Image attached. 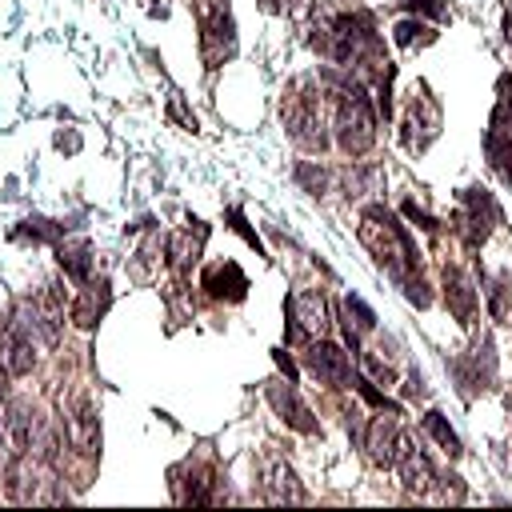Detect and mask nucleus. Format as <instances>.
<instances>
[{
    "instance_id": "a211bd4d",
    "label": "nucleus",
    "mask_w": 512,
    "mask_h": 512,
    "mask_svg": "<svg viewBox=\"0 0 512 512\" xmlns=\"http://www.w3.org/2000/svg\"><path fill=\"white\" fill-rule=\"evenodd\" d=\"M268 400L276 404L280 420H288V424H292V428H300V432H316L312 412H308V408L296 400V392H292V388H288V392H284V388H272V392H268Z\"/></svg>"
},
{
    "instance_id": "7c9ffc66",
    "label": "nucleus",
    "mask_w": 512,
    "mask_h": 512,
    "mask_svg": "<svg viewBox=\"0 0 512 512\" xmlns=\"http://www.w3.org/2000/svg\"><path fill=\"white\" fill-rule=\"evenodd\" d=\"M0 460H4V456H0Z\"/></svg>"
},
{
    "instance_id": "2eb2a0df",
    "label": "nucleus",
    "mask_w": 512,
    "mask_h": 512,
    "mask_svg": "<svg viewBox=\"0 0 512 512\" xmlns=\"http://www.w3.org/2000/svg\"><path fill=\"white\" fill-rule=\"evenodd\" d=\"M56 260L80 284L92 276V244L88 240H64V244H56Z\"/></svg>"
},
{
    "instance_id": "393cba45",
    "label": "nucleus",
    "mask_w": 512,
    "mask_h": 512,
    "mask_svg": "<svg viewBox=\"0 0 512 512\" xmlns=\"http://www.w3.org/2000/svg\"><path fill=\"white\" fill-rule=\"evenodd\" d=\"M296 180H300V184H308L312 192H320V188H324V172H316L312 164H300V168H296Z\"/></svg>"
},
{
    "instance_id": "dca6fc26",
    "label": "nucleus",
    "mask_w": 512,
    "mask_h": 512,
    "mask_svg": "<svg viewBox=\"0 0 512 512\" xmlns=\"http://www.w3.org/2000/svg\"><path fill=\"white\" fill-rule=\"evenodd\" d=\"M444 296H448V304H452V312H456V320H472V308H476V288L468 284V276L464 272H456V268H448L444 272Z\"/></svg>"
},
{
    "instance_id": "0eeeda50",
    "label": "nucleus",
    "mask_w": 512,
    "mask_h": 512,
    "mask_svg": "<svg viewBox=\"0 0 512 512\" xmlns=\"http://www.w3.org/2000/svg\"><path fill=\"white\" fill-rule=\"evenodd\" d=\"M32 364H36V356H32V336L16 324V320H0V368L8 372V376H24V372H32Z\"/></svg>"
},
{
    "instance_id": "b1692460",
    "label": "nucleus",
    "mask_w": 512,
    "mask_h": 512,
    "mask_svg": "<svg viewBox=\"0 0 512 512\" xmlns=\"http://www.w3.org/2000/svg\"><path fill=\"white\" fill-rule=\"evenodd\" d=\"M228 220H232V228H236V232H240V236H244V240H248V244H252V248L260 252V240H256V232L248 228V220H244V212H240V208H232V212H228Z\"/></svg>"
},
{
    "instance_id": "a878e982",
    "label": "nucleus",
    "mask_w": 512,
    "mask_h": 512,
    "mask_svg": "<svg viewBox=\"0 0 512 512\" xmlns=\"http://www.w3.org/2000/svg\"><path fill=\"white\" fill-rule=\"evenodd\" d=\"M404 216H412V220H416V224H420V228H428V232H432V228H436V220H432V216H428V212H420V208H416V204H412V200H408V204H404Z\"/></svg>"
},
{
    "instance_id": "6ab92c4d",
    "label": "nucleus",
    "mask_w": 512,
    "mask_h": 512,
    "mask_svg": "<svg viewBox=\"0 0 512 512\" xmlns=\"http://www.w3.org/2000/svg\"><path fill=\"white\" fill-rule=\"evenodd\" d=\"M340 312H344V332H348V344H352V352H356V336L376 328V312H372V308H368L360 296H344Z\"/></svg>"
},
{
    "instance_id": "cd10ccee",
    "label": "nucleus",
    "mask_w": 512,
    "mask_h": 512,
    "mask_svg": "<svg viewBox=\"0 0 512 512\" xmlns=\"http://www.w3.org/2000/svg\"><path fill=\"white\" fill-rule=\"evenodd\" d=\"M276 364H280V368H284V372H288V380H292V376H296V368H292V360H288V356H284V352H276Z\"/></svg>"
},
{
    "instance_id": "4468645a",
    "label": "nucleus",
    "mask_w": 512,
    "mask_h": 512,
    "mask_svg": "<svg viewBox=\"0 0 512 512\" xmlns=\"http://www.w3.org/2000/svg\"><path fill=\"white\" fill-rule=\"evenodd\" d=\"M400 444H404V436L396 432V424L384 420V416H376L372 428H368V456H372V464H384V468L396 464Z\"/></svg>"
},
{
    "instance_id": "412c9836",
    "label": "nucleus",
    "mask_w": 512,
    "mask_h": 512,
    "mask_svg": "<svg viewBox=\"0 0 512 512\" xmlns=\"http://www.w3.org/2000/svg\"><path fill=\"white\" fill-rule=\"evenodd\" d=\"M424 428H428V436H432L448 456H460V440H456V432L448 428V420H444L440 412H428V416H424Z\"/></svg>"
},
{
    "instance_id": "bb28decb",
    "label": "nucleus",
    "mask_w": 512,
    "mask_h": 512,
    "mask_svg": "<svg viewBox=\"0 0 512 512\" xmlns=\"http://www.w3.org/2000/svg\"><path fill=\"white\" fill-rule=\"evenodd\" d=\"M408 8H420V12H428V16H440V12H444L440 0H408Z\"/></svg>"
},
{
    "instance_id": "c85d7f7f",
    "label": "nucleus",
    "mask_w": 512,
    "mask_h": 512,
    "mask_svg": "<svg viewBox=\"0 0 512 512\" xmlns=\"http://www.w3.org/2000/svg\"><path fill=\"white\" fill-rule=\"evenodd\" d=\"M508 28H512V0H508Z\"/></svg>"
},
{
    "instance_id": "f8f14e48",
    "label": "nucleus",
    "mask_w": 512,
    "mask_h": 512,
    "mask_svg": "<svg viewBox=\"0 0 512 512\" xmlns=\"http://www.w3.org/2000/svg\"><path fill=\"white\" fill-rule=\"evenodd\" d=\"M204 288H208V296H216V300H244L248 276H244L232 260H220V264H212V268L204 272Z\"/></svg>"
},
{
    "instance_id": "f03ea898",
    "label": "nucleus",
    "mask_w": 512,
    "mask_h": 512,
    "mask_svg": "<svg viewBox=\"0 0 512 512\" xmlns=\"http://www.w3.org/2000/svg\"><path fill=\"white\" fill-rule=\"evenodd\" d=\"M280 116H284V128H288V136L296 144H304L312 152L328 144V136H324V104H320V92L312 88V80H296L292 84Z\"/></svg>"
},
{
    "instance_id": "20e7f679",
    "label": "nucleus",
    "mask_w": 512,
    "mask_h": 512,
    "mask_svg": "<svg viewBox=\"0 0 512 512\" xmlns=\"http://www.w3.org/2000/svg\"><path fill=\"white\" fill-rule=\"evenodd\" d=\"M192 4H196V20H200V56L208 68H220L236 48L228 0H192Z\"/></svg>"
},
{
    "instance_id": "39448f33",
    "label": "nucleus",
    "mask_w": 512,
    "mask_h": 512,
    "mask_svg": "<svg viewBox=\"0 0 512 512\" xmlns=\"http://www.w3.org/2000/svg\"><path fill=\"white\" fill-rule=\"evenodd\" d=\"M284 316H288V340H312V336H324L328 332V300L324 292L308 288V292H296L284 300Z\"/></svg>"
},
{
    "instance_id": "ddd939ff",
    "label": "nucleus",
    "mask_w": 512,
    "mask_h": 512,
    "mask_svg": "<svg viewBox=\"0 0 512 512\" xmlns=\"http://www.w3.org/2000/svg\"><path fill=\"white\" fill-rule=\"evenodd\" d=\"M264 500H272V504H296V500H304V488H300V480H296V472L284 464V460H268L264 464Z\"/></svg>"
},
{
    "instance_id": "5701e85b",
    "label": "nucleus",
    "mask_w": 512,
    "mask_h": 512,
    "mask_svg": "<svg viewBox=\"0 0 512 512\" xmlns=\"http://www.w3.org/2000/svg\"><path fill=\"white\" fill-rule=\"evenodd\" d=\"M64 232V224H56V220H24L12 236L16 240H56Z\"/></svg>"
},
{
    "instance_id": "f3484780",
    "label": "nucleus",
    "mask_w": 512,
    "mask_h": 512,
    "mask_svg": "<svg viewBox=\"0 0 512 512\" xmlns=\"http://www.w3.org/2000/svg\"><path fill=\"white\" fill-rule=\"evenodd\" d=\"M204 236H208V228L196 220V228H184V232H176L172 236V244H168V252H172V268L176 272H184L196 256H200V248H204Z\"/></svg>"
},
{
    "instance_id": "c756f323",
    "label": "nucleus",
    "mask_w": 512,
    "mask_h": 512,
    "mask_svg": "<svg viewBox=\"0 0 512 512\" xmlns=\"http://www.w3.org/2000/svg\"><path fill=\"white\" fill-rule=\"evenodd\" d=\"M4 376H8V372H4V368H0V380H4ZM0 392H4V384H0Z\"/></svg>"
},
{
    "instance_id": "1a4fd4ad",
    "label": "nucleus",
    "mask_w": 512,
    "mask_h": 512,
    "mask_svg": "<svg viewBox=\"0 0 512 512\" xmlns=\"http://www.w3.org/2000/svg\"><path fill=\"white\" fill-rule=\"evenodd\" d=\"M108 304H112V288H108V280H84V288H80V296H76V304H72V320L80 324V328H96L100 324V316L108 312Z\"/></svg>"
},
{
    "instance_id": "6e6552de",
    "label": "nucleus",
    "mask_w": 512,
    "mask_h": 512,
    "mask_svg": "<svg viewBox=\"0 0 512 512\" xmlns=\"http://www.w3.org/2000/svg\"><path fill=\"white\" fill-rule=\"evenodd\" d=\"M304 360H308V368H312V372H316L324 384H348V380H352L348 352H344V348H336V344H328V340L312 344Z\"/></svg>"
},
{
    "instance_id": "423d86ee",
    "label": "nucleus",
    "mask_w": 512,
    "mask_h": 512,
    "mask_svg": "<svg viewBox=\"0 0 512 512\" xmlns=\"http://www.w3.org/2000/svg\"><path fill=\"white\" fill-rule=\"evenodd\" d=\"M16 324L28 332V336H36L40 344H56L60 340V324H64V312H60V304L48 296V292H40V296H28V300H20V308H16Z\"/></svg>"
},
{
    "instance_id": "f257e3e1",
    "label": "nucleus",
    "mask_w": 512,
    "mask_h": 512,
    "mask_svg": "<svg viewBox=\"0 0 512 512\" xmlns=\"http://www.w3.org/2000/svg\"><path fill=\"white\" fill-rule=\"evenodd\" d=\"M360 244L404 284V292L416 300V304H428V296L420 292L424 288V280L416 276L412 280V268H416V256H412V244H408V236H404V228L384 212V208H368L364 216H360Z\"/></svg>"
},
{
    "instance_id": "4be33fe9",
    "label": "nucleus",
    "mask_w": 512,
    "mask_h": 512,
    "mask_svg": "<svg viewBox=\"0 0 512 512\" xmlns=\"http://www.w3.org/2000/svg\"><path fill=\"white\" fill-rule=\"evenodd\" d=\"M392 32H396V44H400V48H412V44H428V40L436 36V32H432L428 24H420V20H400Z\"/></svg>"
},
{
    "instance_id": "aec40b11",
    "label": "nucleus",
    "mask_w": 512,
    "mask_h": 512,
    "mask_svg": "<svg viewBox=\"0 0 512 512\" xmlns=\"http://www.w3.org/2000/svg\"><path fill=\"white\" fill-rule=\"evenodd\" d=\"M484 148H488L492 168L512 184V136H504L500 128H492V132H488V140H484Z\"/></svg>"
},
{
    "instance_id": "9b49d317",
    "label": "nucleus",
    "mask_w": 512,
    "mask_h": 512,
    "mask_svg": "<svg viewBox=\"0 0 512 512\" xmlns=\"http://www.w3.org/2000/svg\"><path fill=\"white\" fill-rule=\"evenodd\" d=\"M396 468H400V480H404V488H408V492H428V488H432V480H436V472H432L428 456H424L420 448H412V440H408V436H404V444H400Z\"/></svg>"
},
{
    "instance_id": "7ed1b4c3",
    "label": "nucleus",
    "mask_w": 512,
    "mask_h": 512,
    "mask_svg": "<svg viewBox=\"0 0 512 512\" xmlns=\"http://www.w3.org/2000/svg\"><path fill=\"white\" fill-rule=\"evenodd\" d=\"M336 140L348 156H364L376 140V120L360 88H340L336 92Z\"/></svg>"
},
{
    "instance_id": "9d476101",
    "label": "nucleus",
    "mask_w": 512,
    "mask_h": 512,
    "mask_svg": "<svg viewBox=\"0 0 512 512\" xmlns=\"http://www.w3.org/2000/svg\"><path fill=\"white\" fill-rule=\"evenodd\" d=\"M68 440L72 448H80L84 456H96L100 452V424H96V412L88 400H76L68 408Z\"/></svg>"
}]
</instances>
